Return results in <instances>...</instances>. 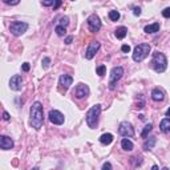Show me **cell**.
Wrapping results in <instances>:
<instances>
[{"mask_svg":"<svg viewBox=\"0 0 170 170\" xmlns=\"http://www.w3.org/2000/svg\"><path fill=\"white\" fill-rule=\"evenodd\" d=\"M109 19L112 21H117L120 19V12L118 11H109Z\"/></svg>","mask_w":170,"mask_h":170,"instance_id":"603a6c76","label":"cell"},{"mask_svg":"<svg viewBox=\"0 0 170 170\" xmlns=\"http://www.w3.org/2000/svg\"><path fill=\"white\" fill-rule=\"evenodd\" d=\"M55 32H56L59 36H64V35H65V32H67V29L59 24V25H56V28H55Z\"/></svg>","mask_w":170,"mask_h":170,"instance_id":"cb8c5ba5","label":"cell"},{"mask_svg":"<svg viewBox=\"0 0 170 170\" xmlns=\"http://www.w3.org/2000/svg\"><path fill=\"white\" fill-rule=\"evenodd\" d=\"M101 114V105L100 104H96L93 105L91 109L87 112V124L89 127H92V129H95L99 124V117Z\"/></svg>","mask_w":170,"mask_h":170,"instance_id":"3957f363","label":"cell"},{"mask_svg":"<svg viewBox=\"0 0 170 170\" xmlns=\"http://www.w3.org/2000/svg\"><path fill=\"white\" fill-rule=\"evenodd\" d=\"M96 72H97V75H99L100 77H103V76H105V73H106V67H105V65L97 67V68H96Z\"/></svg>","mask_w":170,"mask_h":170,"instance_id":"d4e9b609","label":"cell"},{"mask_svg":"<svg viewBox=\"0 0 170 170\" xmlns=\"http://www.w3.org/2000/svg\"><path fill=\"white\" fill-rule=\"evenodd\" d=\"M160 129H161V132H164V133L170 132V118L169 117L164 118V120L160 122Z\"/></svg>","mask_w":170,"mask_h":170,"instance_id":"2e32d148","label":"cell"},{"mask_svg":"<svg viewBox=\"0 0 170 170\" xmlns=\"http://www.w3.org/2000/svg\"><path fill=\"white\" fill-rule=\"evenodd\" d=\"M121 146H122V149H124L125 152H132V150H133V148H134L133 142H132L130 140H127V138H122Z\"/></svg>","mask_w":170,"mask_h":170,"instance_id":"ac0fdd59","label":"cell"},{"mask_svg":"<svg viewBox=\"0 0 170 170\" xmlns=\"http://www.w3.org/2000/svg\"><path fill=\"white\" fill-rule=\"evenodd\" d=\"M10 88L12 89V91H16V92H19V91L23 89V79H21L20 75H15V76H12V77H11Z\"/></svg>","mask_w":170,"mask_h":170,"instance_id":"7c38bea8","label":"cell"},{"mask_svg":"<svg viewBox=\"0 0 170 170\" xmlns=\"http://www.w3.org/2000/svg\"><path fill=\"white\" fill-rule=\"evenodd\" d=\"M28 24L25 21H14L10 25V31L14 36H21L24 32H27Z\"/></svg>","mask_w":170,"mask_h":170,"instance_id":"8992f818","label":"cell"},{"mask_svg":"<svg viewBox=\"0 0 170 170\" xmlns=\"http://www.w3.org/2000/svg\"><path fill=\"white\" fill-rule=\"evenodd\" d=\"M0 148H2L3 150H10V149H12L14 148L12 138L7 137V136H2V137H0Z\"/></svg>","mask_w":170,"mask_h":170,"instance_id":"4fadbf2b","label":"cell"},{"mask_svg":"<svg viewBox=\"0 0 170 170\" xmlns=\"http://www.w3.org/2000/svg\"><path fill=\"white\" fill-rule=\"evenodd\" d=\"M100 47H101V44L99 41H91L89 42L88 48H87V51H85V59H87V60H92V59L96 56V53L99 52Z\"/></svg>","mask_w":170,"mask_h":170,"instance_id":"9c48e42d","label":"cell"},{"mask_svg":"<svg viewBox=\"0 0 170 170\" xmlns=\"http://www.w3.org/2000/svg\"><path fill=\"white\" fill-rule=\"evenodd\" d=\"M152 170H160V169H158V166H157V165H153V168H152Z\"/></svg>","mask_w":170,"mask_h":170,"instance_id":"74e56055","label":"cell"},{"mask_svg":"<svg viewBox=\"0 0 170 170\" xmlns=\"http://www.w3.org/2000/svg\"><path fill=\"white\" fill-rule=\"evenodd\" d=\"M72 41H73V36H68V37H65V44H71Z\"/></svg>","mask_w":170,"mask_h":170,"instance_id":"d590c367","label":"cell"},{"mask_svg":"<svg viewBox=\"0 0 170 170\" xmlns=\"http://www.w3.org/2000/svg\"><path fill=\"white\" fill-rule=\"evenodd\" d=\"M156 142H157L156 137H149V140H146V141L144 142V149H145V150H150V149L154 148Z\"/></svg>","mask_w":170,"mask_h":170,"instance_id":"ffe728a7","label":"cell"},{"mask_svg":"<svg viewBox=\"0 0 170 170\" xmlns=\"http://www.w3.org/2000/svg\"><path fill=\"white\" fill-rule=\"evenodd\" d=\"M152 67L157 73H164L168 68V59L162 52H154L152 57Z\"/></svg>","mask_w":170,"mask_h":170,"instance_id":"7a4b0ae2","label":"cell"},{"mask_svg":"<svg viewBox=\"0 0 170 170\" xmlns=\"http://www.w3.org/2000/svg\"><path fill=\"white\" fill-rule=\"evenodd\" d=\"M29 124L35 130H40L44 124V112L40 101H35L29 109Z\"/></svg>","mask_w":170,"mask_h":170,"instance_id":"6da1fadb","label":"cell"},{"mask_svg":"<svg viewBox=\"0 0 170 170\" xmlns=\"http://www.w3.org/2000/svg\"><path fill=\"white\" fill-rule=\"evenodd\" d=\"M152 129H153V125H152V124H146L145 127H144V130H142L141 136H142L144 138H146V137H148V134L152 132Z\"/></svg>","mask_w":170,"mask_h":170,"instance_id":"7402d4cb","label":"cell"},{"mask_svg":"<svg viewBox=\"0 0 170 170\" xmlns=\"http://www.w3.org/2000/svg\"><path fill=\"white\" fill-rule=\"evenodd\" d=\"M133 14L136 16H140V15H141V8H140V7H134L133 8Z\"/></svg>","mask_w":170,"mask_h":170,"instance_id":"d6a6232c","label":"cell"},{"mask_svg":"<svg viewBox=\"0 0 170 170\" xmlns=\"http://www.w3.org/2000/svg\"><path fill=\"white\" fill-rule=\"evenodd\" d=\"M3 2L6 3V4H10V6H18V4H19V0H18V2H11V0H3Z\"/></svg>","mask_w":170,"mask_h":170,"instance_id":"836d02e7","label":"cell"},{"mask_svg":"<svg viewBox=\"0 0 170 170\" xmlns=\"http://www.w3.org/2000/svg\"><path fill=\"white\" fill-rule=\"evenodd\" d=\"M162 170H169V168H162Z\"/></svg>","mask_w":170,"mask_h":170,"instance_id":"60d3db41","label":"cell"},{"mask_svg":"<svg viewBox=\"0 0 170 170\" xmlns=\"http://www.w3.org/2000/svg\"><path fill=\"white\" fill-rule=\"evenodd\" d=\"M152 99L154 101H157V103L164 101L165 100V92L162 91V89H160V88H154L152 91Z\"/></svg>","mask_w":170,"mask_h":170,"instance_id":"9a60e30c","label":"cell"},{"mask_svg":"<svg viewBox=\"0 0 170 170\" xmlns=\"http://www.w3.org/2000/svg\"><path fill=\"white\" fill-rule=\"evenodd\" d=\"M87 23H88L89 31L93 32V33L99 32L100 29H101V20H100V18L96 14H93V15L89 16L88 20H87Z\"/></svg>","mask_w":170,"mask_h":170,"instance_id":"ba28073f","label":"cell"},{"mask_svg":"<svg viewBox=\"0 0 170 170\" xmlns=\"http://www.w3.org/2000/svg\"><path fill=\"white\" fill-rule=\"evenodd\" d=\"M166 117H169V118H170V108L166 110Z\"/></svg>","mask_w":170,"mask_h":170,"instance_id":"f35d334b","label":"cell"},{"mask_svg":"<svg viewBox=\"0 0 170 170\" xmlns=\"http://www.w3.org/2000/svg\"><path fill=\"white\" fill-rule=\"evenodd\" d=\"M60 6H61V2H60V0H57L56 4H55V7H53V10H57V8L60 7Z\"/></svg>","mask_w":170,"mask_h":170,"instance_id":"8d00e7d4","label":"cell"},{"mask_svg":"<svg viewBox=\"0 0 170 170\" xmlns=\"http://www.w3.org/2000/svg\"><path fill=\"white\" fill-rule=\"evenodd\" d=\"M48 117H49V121L52 122V124H55V125H63L64 121H65L64 114L61 112H59V110H56V109L49 110Z\"/></svg>","mask_w":170,"mask_h":170,"instance_id":"30bf717a","label":"cell"},{"mask_svg":"<svg viewBox=\"0 0 170 170\" xmlns=\"http://www.w3.org/2000/svg\"><path fill=\"white\" fill-rule=\"evenodd\" d=\"M121 51H122L124 53H129V52H130V47L126 45V44H124V45L121 47Z\"/></svg>","mask_w":170,"mask_h":170,"instance_id":"f546056e","label":"cell"},{"mask_svg":"<svg viewBox=\"0 0 170 170\" xmlns=\"http://www.w3.org/2000/svg\"><path fill=\"white\" fill-rule=\"evenodd\" d=\"M162 16H164V18H166V19L170 18V7H166V8H165V10L162 11Z\"/></svg>","mask_w":170,"mask_h":170,"instance_id":"f1b7e54d","label":"cell"},{"mask_svg":"<svg viewBox=\"0 0 170 170\" xmlns=\"http://www.w3.org/2000/svg\"><path fill=\"white\" fill-rule=\"evenodd\" d=\"M101 170H112V164H110V162H105L103 165V169H101Z\"/></svg>","mask_w":170,"mask_h":170,"instance_id":"4dcf8cb0","label":"cell"},{"mask_svg":"<svg viewBox=\"0 0 170 170\" xmlns=\"http://www.w3.org/2000/svg\"><path fill=\"white\" fill-rule=\"evenodd\" d=\"M21 69H23L24 72H28L29 69H31V67H29V63H24L23 65H21Z\"/></svg>","mask_w":170,"mask_h":170,"instance_id":"1f68e13d","label":"cell"},{"mask_svg":"<svg viewBox=\"0 0 170 170\" xmlns=\"http://www.w3.org/2000/svg\"><path fill=\"white\" fill-rule=\"evenodd\" d=\"M112 141H113V134H110V133H104L100 137V142L103 145H109V144H112Z\"/></svg>","mask_w":170,"mask_h":170,"instance_id":"d6986e66","label":"cell"},{"mask_svg":"<svg viewBox=\"0 0 170 170\" xmlns=\"http://www.w3.org/2000/svg\"><path fill=\"white\" fill-rule=\"evenodd\" d=\"M118 133H120V136H122V137H125V138L133 137L134 136V127L130 122L122 121L120 124V126H118Z\"/></svg>","mask_w":170,"mask_h":170,"instance_id":"52a82bcc","label":"cell"},{"mask_svg":"<svg viewBox=\"0 0 170 170\" xmlns=\"http://www.w3.org/2000/svg\"><path fill=\"white\" fill-rule=\"evenodd\" d=\"M49 65H51V59L49 57H44V59H42V68H44V69H48Z\"/></svg>","mask_w":170,"mask_h":170,"instance_id":"4316f807","label":"cell"},{"mask_svg":"<svg viewBox=\"0 0 170 170\" xmlns=\"http://www.w3.org/2000/svg\"><path fill=\"white\" fill-rule=\"evenodd\" d=\"M68 24H69V18H67V16H64V18L60 19V25L64 28L68 27Z\"/></svg>","mask_w":170,"mask_h":170,"instance_id":"484cf974","label":"cell"},{"mask_svg":"<svg viewBox=\"0 0 170 170\" xmlns=\"http://www.w3.org/2000/svg\"><path fill=\"white\" fill-rule=\"evenodd\" d=\"M144 31L146 33H156L160 31V23H153V24H149L144 28Z\"/></svg>","mask_w":170,"mask_h":170,"instance_id":"e0dca14e","label":"cell"},{"mask_svg":"<svg viewBox=\"0 0 170 170\" xmlns=\"http://www.w3.org/2000/svg\"><path fill=\"white\" fill-rule=\"evenodd\" d=\"M55 4H56L55 0H51V2H41V6H44V7H55Z\"/></svg>","mask_w":170,"mask_h":170,"instance_id":"83f0119b","label":"cell"},{"mask_svg":"<svg viewBox=\"0 0 170 170\" xmlns=\"http://www.w3.org/2000/svg\"><path fill=\"white\" fill-rule=\"evenodd\" d=\"M126 33H127V29L126 27H118L116 31H114V35H116L117 39H124V37L126 36Z\"/></svg>","mask_w":170,"mask_h":170,"instance_id":"44dd1931","label":"cell"},{"mask_svg":"<svg viewBox=\"0 0 170 170\" xmlns=\"http://www.w3.org/2000/svg\"><path fill=\"white\" fill-rule=\"evenodd\" d=\"M150 45L146 44V42H142V44H138L137 47L134 48L133 51V60L136 63H141L144 61L145 59L149 56V53H150Z\"/></svg>","mask_w":170,"mask_h":170,"instance_id":"277c9868","label":"cell"},{"mask_svg":"<svg viewBox=\"0 0 170 170\" xmlns=\"http://www.w3.org/2000/svg\"><path fill=\"white\" fill-rule=\"evenodd\" d=\"M32 170H40V169H39V168H33Z\"/></svg>","mask_w":170,"mask_h":170,"instance_id":"ab89813d","label":"cell"},{"mask_svg":"<svg viewBox=\"0 0 170 170\" xmlns=\"http://www.w3.org/2000/svg\"><path fill=\"white\" fill-rule=\"evenodd\" d=\"M10 118H11L10 114H8L7 112H3V120H4V121H10Z\"/></svg>","mask_w":170,"mask_h":170,"instance_id":"e575fe53","label":"cell"},{"mask_svg":"<svg viewBox=\"0 0 170 170\" xmlns=\"http://www.w3.org/2000/svg\"><path fill=\"white\" fill-rule=\"evenodd\" d=\"M125 71L122 67H114L112 71H110V76H109V89L110 91H114L116 89V85L117 83L120 81L122 79V76H124Z\"/></svg>","mask_w":170,"mask_h":170,"instance_id":"5b68a950","label":"cell"},{"mask_svg":"<svg viewBox=\"0 0 170 170\" xmlns=\"http://www.w3.org/2000/svg\"><path fill=\"white\" fill-rule=\"evenodd\" d=\"M89 92H91V89H89L88 85L80 83V84H77V87L75 89V96L77 97V99H85V97L89 96Z\"/></svg>","mask_w":170,"mask_h":170,"instance_id":"8fae6325","label":"cell"},{"mask_svg":"<svg viewBox=\"0 0 170 170\" xmlns=\"http://www.w3.org/2000/svg\"><path fill=\"white\" fill-rule=\"evenodd\" d=\"M73 83V77L71 75H61L60 79H59V84L61 85L64 89H68Z\"/></svg>","mask_w":170,"mask_h":170,"instance_id":"5bb4252c","label":"cell"}]
</instances>
